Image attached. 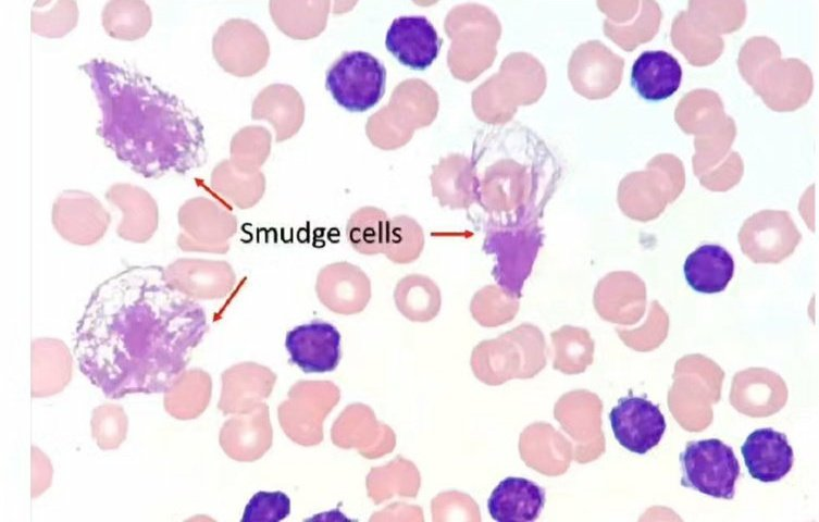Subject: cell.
Wrapping results in <instances>:
<instances>
[{
    "label": "cell",
    "instance_id": "cell-12",
    "mask_svg": "<svg viewBox=\"0 0 819 522\" xmlns=\"http://www.w3.org/2000/svg\"><path fill=\"white\" fill-rule=\"evenodd\" d=\"M333 444L343 449H357L365 459L384 456L394 447V433L380 423L373 410L361 402L348 405L334 421Z\"/></svg>",
    "mask_w": 819,
    "mask_h": 522
},
{
    "label": "cell",
    "instance_id": "cell-15",
    "mask_svg": "<svg viewBox=\"0 0 819 522\" xmlns=\"http://www.w3.org/2000/svg\"><path fill=\"white\" fill-rule=\"evenodd\" d=\"M218 408L223 414L248 413L269 398L277 375L270 368L245 361L226 369L222 375Z\"/></svg>",
    "mask_w": 819,
    "mask_h": 522
},
{
    "label": "cell",
    "instance_id": "cell-30",
    "mask_svg": "<svg viewBox=\"0 0 819 522\" xmlns=\"http://www.w3.org/2000/svg\"><path fill=\"white\" fill-rule=\"evenodd\" d=\"M78 15V5L74 0L35 1L30 11V28L44 37H62L76 26Z\"/></svg>",
    "mask_w": 819,
    "mask_h": 522
},
{
    "label": "cell",
    "instance_id": "cell-31",
    "mask_svg": "<svg viewBox=\"0 0 819 522\" xmlns=\"http://www.w3.org/2000/svg\"><path fill=\"white\" fill-rule=\"evenodd\" d=\"M271 152V134L263 126H246L232 138L229 161L243 172H257Z\"/></svg>",
    "mask_w": 819,
    "mask_h": 522
},
{
    "label": "cell",
    "instance_id": "cell-6",
    "mask_svg": "<svg viewBox=\"0 0 819 522\" xmlns=\"http://www.w3.org/2000/svg\"><path fill=\"white\" fill-rule=\"evenodd\" d=\"M177 246L184 251L226 253L237 231V220L227 209L207 197L185 201L178 210Z\"/></svg>",
    "mask_w": 819,
    "mask_h": 522
},
{
    "label": "cell",
    "instance_id": "cell-27",
    "mask_svg": "<svg viewBox=\"0 0 819 522\" xmlns=\"http://www.w3.org/2000/svg\"><path fill=\"white\" fill-rule=\"evenodd\" d=\"M394 300L399 312L412 322H429L440 309L438 286L422 274H409L399 279Z\"/></svg>",
    "mask_w": 819,
    "mask_h": 522
},
{
    "label": "cell",
    "instance_id": "cell-1",
    "mask_svg": "<svg viewBox=\"0 0 819 522\" xmlns=\"http://www.w3.org/2000/svg\"><path fill=\"white\" fill-rule=\"evenodd\" d=\"M208 331L204 310L160 265H132L99 284L75 330L80 372L109 399L164 393Z\"/></svg>",
    "mask_w": 819,
    "mask_h": 522
},
{
    "label": "cell",
    "instance_id": "cell-38",
    "mask_svg": "<svg viewBox=\"0 0 819 522\" xmlns=\"http://www.w3.org/2000/svg\"><path fill=\"white\" fill-rule=\"evenodd\" d=\"M290 513V499L283 492H258L245 507L241 522L284 520Z\"/></svg>",
    "mask_w": 819,
    "mask_h": 522
},
{
    "label": "cell",
    "instance_id": "cell-29",
    "mask_svg": "<svg viewBox=\"0 0 819 522\" xmlns=\"http://www.w3.org/2000/svg\"><path fill=\"white\" fill-rule=\"evenodd\" d=\"M387 224V216L383 210L370 206L362 207L355 211L347 222V239L361 254L383 253Z\"/></svg>",
    "mask_w": 819,
    "mask_h": 522
},
{
    "label": "cell",
    "instance_id": "cell-24",
    "mask_svg": "<svg viewBox=\"0 0 819 522\" xmlns=\"http://www.w3.org/2000/svg\"><path fill=\"white\" fill-rule=\"evenodd\" d=\"M683 272L692 289L702 294L723 291L734 275L729 251L713 244L702 245L685 259Z\"/></svg>",
    "mask_w": 819,
    "mask_h": 522
},
{
    "label": "cell",
    "instance_id": "cell-11",
    "mask_svg": "<svg viewBox=\"0 0 819 522\" xmlns=\"http://www.w3.org/2000/svg\"><path fill=\"white\" fill-rule=\"evenodd\" d=\"M167 283L194 300L225 298L236 284L232 265L224 260L181 258L164 268Z\"/></svg>",
    "mask_w": 819,
    "mask_h": 522
},
{
    "label": "cell",
    "instance_id": "cell-39",
    "mask_svg": "<svg viewBox=\"0 0 819 522\" xmlns=\"http://www.w3.org/2000/svg\"><path fill=\"white\" fill-rule=\"evenodd\" d=\"M53 468L47 455L36 446L30 447V496L38 498L51 485Z\"/></svg>",
    "mask_w": 819,
    "mask_h": 522
},
{
    "label": "cell",
    "instance_id": "cell-19",
    "mask_svg": "<svg viewBox=\"0 0 819 522\" xmlns=\"http://www.w3.org/2000/svg\"><path fill=\"white\" fill-rule=\"evenodd\" d=\"M741 452L750 476L764 483L783 478L794 462L793 448L786 435L770 427L750 433L742 445Z\"/></svg>",
    "mask_w": 819,
    "mask_h": 522
},
{
    "label": "cell",
    "instance_id": "cell-9",
    "mask_svg": "<svg viewBox=\"0 0 819 522\" xmlns=\"http://www.w3.org/2000/svg\"><path fill=\"white\" fill-rule=\"evenodd\" d=\"M51 220L62 238L78 246L99 241L111 222L102 203L83 190L61 192L52 204Z\"/></svg>",
    "mask_w": 819,
    "mask_h": 522
},
{
    "label": "cell",
    "instance_id": "cell-26",
    "mask_svg": "<svg viewBox=\"0 0 819 522\" xmlns=\"http://www.w3.org/2000/svg\"><path fill=\"white\" fill-rule=\"evenodd\" d=\"M210 182L212 190L222 200L239 209L256 206L265 191V177L261 171L243 172L229 159H224L214 166Z\"/></svg>",
    "mask_w": 819,
    "mask_h": 522
},
{
    "label": "cell",
    "instance_id": "cell-32",
    "mask_svg": "<svg viewBox=\"0 0 819 522\" xmlns=\"http://www.w3.org/2000/svg\"><path fill=\"white\" fill-rule=\"evenodd\" d=\"M423 249L420 226L408 216H396L387 224L383 253L394 263L407 264L417 260Z\"/></svg>",
    "mask_w": 819,
    "mask_h": 522
},
{
    "label": "cell",
    "instance_id": "cell-28",
    "mask_svg": "<svg viewBox=\"0 0 819 522\" xmlns=\"http://www.w3.org/2000/svg\"><path fill=\"white\" fill-rule=\"evenodd\" d=\"M101 21L109 36L135 40L149 32L152 13L144 0H110L103 5Z\"/></svg>",
    "mask_w": 819,
    "mask_h": 522
},
{
    "label": "cell",
    "instance_id": "cell-34",
    "mask_svg": "<svg viewBox=\"0 0 819 522\" xmlns=\"http://www.w3.org/2000/svg\"><path fill=\"white\" fill-rule=\"evenodd\" d=\"M326 1H270V11L288 14V17H274L277 28L287 36L298 39H308L318 36L325 25L303 18L320 8Z\"/></svg>",
    "mask_w": 819,
    "mask_h": 522
},
{
    "label": "cell",
    "instance_id": "cell-22",
    "mask_svg": "<svg viewBox=\"0 0 819 522\" xmlns=\"http://www.w3.org/2000/svg\"><path fill=\"white\" fill-rule=\"evenodd\" d=\"M251 117L268 120L275 129L276 142H282L300 129L305 119L303 100L290 85H269L252 102Z\"/></svg>",
    "mask_w": 819,
    "mask_h": 522
},
{
    "label": "cell",
    "instance_id": "cell-4",
    "mask_svg": "<svg viewBox=\"0 0 819 522\" xmlns=\"http://www.w3.org/2000/svg\"><path fill=\"white\" fill-rule=\"evenodd\" d=\"M386 69L373 54L345 51L327 69L325 88L333 99L350 112H364L384 96Z\"/></svg>",
    "mask_w": 819,
    "mask_h": 522
},
{
    "label": "cell",
    "instance_id": "cell-33",
    "mask_svg": "<svg viewBox=\"0 0 819 522\" xmlns=\"http://www.w3.org/2000/svg\"><path fill=\"white\" fill-rule=\"evenodd\" d=\"M556 356L554 368L562 372H578L591 361L592 341L585 330L563 326L551 334Z\"/></svg>",
    "mask_w": 819,
    "mask_h": 522
},
{
    "label": "cell",
    "instance_id": "cell-36",
    "mask_svg": "<svg viewBox=\"0 0 819 522\" xmlns=\"http://www.w3.org/2000/svg\"><path fill=\"white\" fill-rule=\"evenodd\" d=\"M401 462H393L385 467L372 468L365 478L368 496L375 502L380 504L389 498L394 493L411 495L415 493L417 478L400 476L409 473V465L404 470Z\"/></svg>",
    "mask_w": 819,
    "mask_h": 522
},
{
    "label": "cell",
    "instance_id": "cell-8",
    "mask_svg": "<svg viewBox=\"0 0 819 522\" xmlns=\"http://www.w3.org/2000/svg\"><path fill=\"white\" fill-rule=\"evenodd\" d=\"M802 235L786 211L753 214L739 232L743 253L755 263H779L791 256Z\"/></svg>",
    "mask_w": 819,
    "mask_h": 522
},
{
    "label": "cell",
    "instance_id": "cell-2",
    "mask_svg": "<svg viewBox=\"0 0 819 522\" xmlns=\"http://www.w3.org/2000/svg\"><path fill=\"white\" fill-rule=\"evenodd\" d=\"M82 69L101 111L97 132L119 160L151 178L204 164L201 121L177 97L106 59H92Z\"/></svg>",
    "mask_w": 819,
    "mask_h": 522
},
{
    "label": "cell",
    "instance_id": "cell-13",
    "mask_svg": "<svg viewBox=\"0 0 819 522\" xmlns=\"http://www.w3.org/2000/svg\"><path fill=\"white\" fill-rule=\"evenodd\" d=\"M342 336L324 321L301 324L286 334L285 347L290 361L305 373L334 371L342 358Z\"/></svg>",
    "mask_w": 819,
    "mask_h": 522
},
{
    "label": "cell",
    "instance_id": "cell-10",
    "mask_svg": "<svg viewBox=\"0 0 819 522\" xmlns=\"http://www.w3.org/2000/svg\"><path fill=\"white\" fill-rule=\"evenodd\" d=\"M617 442L631 452L644 455L657 446L666 431L659 407L642 397H622L609 413Z\"/></svg>",
    "mask_w": 819,
    "mask_h": 522
},
{
    "label": "cell",
    "instance_id": "cell-20",
    "mask_svg": "<svg viewBox=\"0 0 819 522\" xmlns=\"http://www.w3.org/2000/svg\"><path fill=\"white\" fill-rule=\"evenodd\" d=\"M73 359L69 347L58 338H36L30 346V396L50 397L71 382Z\"/></svg>",
    "mask_w": 819,
    "mask_h": 522
},
{
    "label": "cell",
    "instance_id": "cell-3",
    "mask_svg": "<svg viewBox=\"0 0 819 522\" xmlns=\"http://www.w3.org/2000/svg\"><path fill=\"white\" fill-rule=\"evenodd\" d=\"M340 400V389L331 381H298L277 407V419L294 443L312 447L324 438L323 423Z\"/></svg>",
    "mask_w": 819,
    "mask_h": 522
},
{
    "label": "cell",
    "instance_id": "cell-14",
    "mask_svg": "<svg viewBox=\"0 0 819 522\" xmlns=\"http://www.w3.org/2000/svg\"><path fill=\"white\" fill-rule=\"evenodd\" d=\"M315 293L330 311L352 315L362 312L371 299V282L358 265L347 261L323 266L317 276Z\"/></svg>",
    "mask_w": 819,
    "mask_h": 522
},
{
    "label": "cell",
    "instance_id": "cell-17",
    "mask_svg": "<svg viewBox=\"0 0 819 522\" xmlns=\"http://www.w3.org/2000/svg\"><path fill=\"white\" fill-rule=\"evenodd\" d=\"M224 453L238 462H253L272 447L273 427L269 406L262 402L248 413L235 414L219 433Z\"/></svg>",
    "mask_w": 819,
    "mask_h": 522
},
{
    "label": "cell",
    "instance_id": "cell-23",
    "mask_svg": "<svg viewBox=\"0 0 819 522\" xmlns=\"http://www.w3.org/2000/svg\"><path fill=\"white\" fill-rule=\"evenodd\" d=\"M682 67L679 61L663 50H646L634 61L631 85L647 101H661L680 87Z\"/></svg>",
    "mask_w": 819,
    "mask_h": 522
},
{
    "label": "cell",
    "instance_id": "cell-7",
    "mask_svg": "<svg viewBox=\"0 0 819 522\" xmlns=\"http://www.w3.org/2000/svg\"><path fill=\"white\" fill-rule=\"evenodd\" d=\"M212 52L225 72L247 77L266 65L270 45L264 32L256 23L233 17L216 29L212 38Z\"/></svg>",
    "mask_w": 819,
    "mask_h": 522
},
{
    "label": "cell",
    "instance_id": "cell-35",
    "mask_svg": "<svg viewBox=\"0 0 819 522\" xmlns=\"http://www.w3.org/2000/svg\"><path fill=\"white\" fill-rule=\"evenodd\" d=\"M91 436L101 450L117 449L126 439L128 418L117 403L106 402L92 410Z\"/></svg>",
    "mask_w": 819,
    "mask_h": 522
},
{
    "label": "cell",
    "instance_id": "cell-5",
    "mask_svg": "<svg viewBox=\"0 0 819 522\" xmlns=\"http://www.w3.org/2000/svg\"><path fill=\"white\" fill-rule=\"evenodd\" d=\"M681 485L713 498L732 499L740 475L733 449L718 438L688 442L680 455Z\"/></svg>",
    "mask_w": 819,
    "mask_h": 522
},
{
    "label": "cell",
    "instance_id": "cell-16",
    "mask_svg": "<svg viewBox=\"0 0 819 522\" xmlns=\"http://www.w3.org/2000/svg\"><path fill=\"white\" fill-rule=\"evenodd\" d=\"M442 39L433 24L423 15L396 17L389 25L386 49L404 65L423 71L437 58Z\"/></svg>",
    "mask_w": 819,
    "mask_h": 522
},
{
    "label": "cell",
    "instance_id": "cell-25",
    "mask_svg": "<svg viewBox=\"0 0 819 522\" xmlns=\"http://www.w3.org/2000/svg\"><path fill=\"white\" fill-rule=\"evenodd\" d=\"M212 378L199 368L183 371L163 393V407L176 420L199 418L208 408Z\"/></svg>",
    "mask_w": 819,
    "mask_h": 522
},
{
    "label": "cell",
    "instance_id": "cell-18",
    "mask_svg": "<svg viewBox=\"0 0 819 522\" xmlns=\"http://www.w3.org/2000/svg\"><path fill=\"white\" fill-rule=\"evenodd\" d=\"M104 197L122 212L117 235L128 241H148L159 225V208L153 197L144 188L117 183L111 185Z\"/></svg>",
    "mask_w": 819,
    "mask_h": 522
},
{
    "label": "cell",
    "instance_id": "cell-37",
    "mask_svg": "<svg viewBox=\"0 0 819 522\" xmlns=\"http://www.w3.org/2000/svg\"><path fill=\"white\" fill-rule=\"evenodd\" d=\"M517 299L509 297L499 287L489 286L476 295L472 311L474 318L484 325H496L516 314Z\"/></svg>",
    "mask_w": 819,
    "mask_h": 522
},
{
    "label": "cell",
    "instance_id": "cell-21",
    "mask_svg": "<svg viewBox=\"0 0 819 522\" xmlns=\"http://www.w3.org/2000/svg\"><path fill=\"white\" fill-rule=\"evenodd\" d=\"M543 487L524 477L508 476L492 490L487 500L488 513L498 522L535 521L544 506Z\"/></svg>",
    "mask_w": 819,
    "mask_h": 522
}]
</instances>
